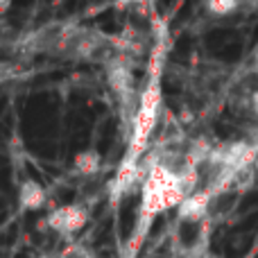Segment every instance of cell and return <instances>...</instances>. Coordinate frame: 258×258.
I'll list each match as a JSON object with an SVG mask.
<instances>
[{
    "mask_svg": "<svg viewBox=\"0 0 258 258\" xmlns=\"http://www.w3.org/2000/svg\"><path fill=\"white\" fill-rule=\"evenodd\" d=\"M206 7H209V12L215 14V16H227V14L236 12L238 3H220V0H218V3H209Z\"/></svg>",
    "mask_w": 258,
    "mask_h": 258,
    "instance_id": "obj_5",
    "label": "cell"
},
{
    "mask_svg": "<svg viewBox=\"0 0 258 258\" xmlns=\"http://www.w3.org/2000/svg\"><path fill=\"white\" fill-rule=\"evenodd\" d=\"M61 258H93L86 249H82V247H71V249H66L61 254Z\"/></svg>",
    "mask_w": 258,
    "mask_h": 258,
    "instance_id": "obj_7",
    "label": "cell"
},
{
    "mask_svg": "<svg viewBox=\"0 0 258 258\" xmlns=\"http://www.w3.org/2000/svg\"><path fill=\"white\" fill-rule=\"evenodd\" d=\"M18 202H21V206L27 209V211H39V209L45 206L48 195H45V190H43L41 183L27 179V181H23L21 188H18Z\"/></svg>",
    "mask_w": 258,
    "mask_h": 258,
    "instance_id": "obj_3",
    "label": "cell"
},
{
    "mask_svg": "<svg viewBox=\"0 0 258 258\" xmlns=\"http://www.w3.org/2000/svg\"><path fill=\"white\" fill-rule=\"evenodd\" d=\"M89 222V211L82 204H66L54 209L52 213L45 218V224H48L52 231L61 233V236L71 238L75 233H80L82 229Z\"/></svg>",
    "mask_w": 258,
    "mask_h": 258,
    "instance_id": "obj_2",
    "label": "cell"
},
{
    "mask_svg": "<svg viewBox=\"0 0 258 258\" xmlns=\"http://www.w3.org/2000/svg\"><path fill=\"white\" fill-rule=\"evenodd\" d=\"M73 168L82 177H95L100 172V168H102V159H100V154L95 150H84L75 156Z\"/></svg>",
    "mask_w": 258,
    "mask_h": 258,
    "instance_id": "obj_4",
    "label": "cell"
},
{
    "mask_svg": "<svg viewBox=\"0 0 258 258\" xmlns=\"http://www.w3.org/2000/svg\"><path fill=\"white\" fill-rule=\"evenodd\" d=\"M197 190V186L188 179L174 174L172 170L163 168L156 161H147L145 165V177H143V200H141V211H138V224L134 231V240H132V249L129 256L136 254L138 245L143 242L150 224L154 222L156 215L165 213V211L181 206L186 202V197H190Z\"/></svg>",
    "mask_w": 258,
    "mask_h": 258,
    "instance_id": "obj_1",
    "label": "cell"
},
{
    "mask_svg": "<svg viewBox=\"0 0 258 258\" xmlns=\"http://www.w3.org/2000/svg\"><path fill=\"white\" fill-rule=\"evenodd\" d=\"M245 104H247V109H249L251 116L258 118V89H254V91H249V93H247Z\"/></svg>",
    "mask_w": 258,
    "mask_h": 258,
    "instance_id": "obj_6",
    "label": "cell"
}]
</instances>
